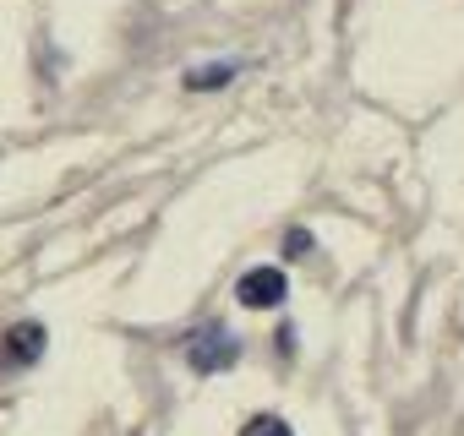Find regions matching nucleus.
Wrapping results in <instances>:
<instances>
[{
    "mask_svg": "<svg viewBox=\"0 0 464 436\" xmlns=\"http://www.w3.org/2000/svg\"><path fill=\"white\" fill-rule=\"evenodd\" d=\"M236 71H241V66L218 61V66H202V71H191V77H186V88H191V93H208V88H224V82H236Z\"/></svg>",
    "mask_w": 464,
    "mask_h": 436,
    "instance_id": "obj_4",
    "label": "nucleus"
},
{
    "mask_svg": "<svg viewBox=\"0 0 464 436\" xmlns=\"http://www.w3.org/2000/svg\"><path fill=\"white\" fill-rule=\"evenodd\" d=\"M285 295H290L285 268H252V273H241V279H236V300H241L246 311H279V306H285Z\"/></svg>",
    "mask_w": 464,
    "mask_h": 436,
    "instance_id": "obj_2",
    "label": "nucleus"
},
{
    "mask_svg": "<svg viewBox=\"0 0 464 436\" xmlns=\"http://www.w3.org/2000/svg\"><path fill=\"white\" fill-rule=\"evenodd\" d=\"M241 436H295V431H290L279 414H252V420L241 425Z\"/></svg>",
    "mask_w": 464,
    "mask_h": 436,
    "instance_id": "obj_5",
    "label": "nucleus"
},
{
    "mask_svg": "<svg viewBox=\"0 0 464 436\" xmlns=\"http://www.w3.org/2000/svg\"><path fill=\"white\" fill-rule=\"evenodd\" d=\"M180 355H186V365H191L197 376H213V371H229V365H236L241 344H236V333H229L218 317H208V322H197V327L180 338Z\"/></svg>",
    "mask_w": 464,
    "mask_h": 436,
    "instance_id": "obj_1",
    "label": "nucleus"
},
{
    "mask_svg": "<svg viewBox=\"0 0 464 436\" xmlns=\"http://www.w3.org/2000/svg\"><path fill=\"white\" fill-rule=\"evenodd\" d=\"M312 251V230H290L285 235V257H306Z\"/></svg>",
    "mask_w": 464,
    "mask_h": 436,
    "instance_id": "obj_6",
    "label": "nucleus"
},
{
    "mask_svg": "<svg viewBox=\"0 0 464 436\" xmlns=\"http://www.w3.org/2000/svg\"><path fill=\"white\" fill-rule=\"evenodd\" d=\"M39 355H44V322H12L6 333H0V365L28 371Z\"/></svg>",
    "mask_w": 464,
    "mask_h": 436,
    "instance_id": "obj_3",
    "label": "nucleus"
}]
</instances>
